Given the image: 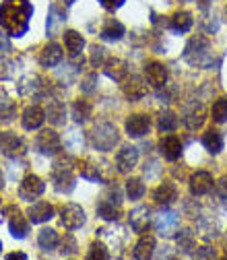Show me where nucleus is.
Instances as JSON below:
<instances>
[{"instance_id":"nucleus-1","label":"nucleus","mask_w":227,"mask_h":260,"mask_svg":"<svg viewBox=\"0 0 227 260\" xmlns=\"http://www.w3.org/2000/svg\"><path fill=\"white\" fill-rule=\"evenodd\" d=\"M31 15H34V7L29 0H5L0 5V25L13 38H21L27 34Z\"/></svg>"},{"instance_id":"nucleus-2","label":"nucleus","mask_w":227,"mask_h":260,"mask_svg":"<svg viewBox=\"0 0 227 260\" xmlns=\"http://www.w3.org/2000/svg\"><path fill=\"white\" fill-rule=\"evenodd\" d=\"M184 60L190 62L192 67H203L211 69L213 67V52H211V42L203 36L192 38L184 50Z\"/></svg>"},{"instance_id":"nucleus-3","label":"nucleus","mask_w":227,"mask_h":260,"mask_svg":"<svg viewBox=\"0 0 227 260\" xmlns=\"http://www.w3.org/2000/svg\"><path fill=\"white\" fill-rule=\"evenodd\" d=\"M52 182L56 192L60 194H71L75 190V174H73V164L69 157H58L52 168Z\"/></svg>"},{"instance_id":"nucleus-4","label":"nucleus","mask_w":227,"mask_h":260,"mask_svg":"<svg viewBox=\"0 0 227 260\" xmlns=\"http://www.w3.org/2000/svg\"><path fill=\"white\" fill-rule=\"evenodd\" d=\"M91 143L97 151H112L118 143V130L112 122H97L91 130Z\"/></svg>"},{"instance_id":"nucleus-5","label":"nucleus","mask_w":227,"mask_h":260,"mask_svg":"<svg viewBox=\"0 0 227 260\" xmlns=\"http://www.w3.org/2000/svg\"><path fill=\"white\" fill-rule=\"evenodd\" d=\"M120 205H122V194H120V190L116 186H112V188L106 190V194L100 199L95 211H97V215H100L102 219H106V221H116L120 217Z\"/></svg>"},{"instance_id":"nucleus-6","label":"nucleus","mask_w":227,"mask_h":260,"mask_svg":"<svg viewBox=\"0 0 227 260\" xmlns=\"http://www.w3.org/2000/svg\"><path fill=\"white\" fill-rule=\"evenodd\" d=\"M44 190H46V184L38 178V176H34V174H29V176H25V180L21 182V186H19V197L23 199V201H36V199H40L42 194H44Z\"/></svg>"},{"instance_id":"nucleus-7","label":"nucleus","mask_w":227,"mask_h":260,"mask_svg":"<svg viewBox=\"0 0 227 260\" xmlns=\"http://www.w3.org/2000/svg\"><path fill=\"white\" fill-rule=\"evenodd\" d=\"M60 145L62 143H60V137H58L56 130H42V133L38 135V139H36V149L42 155H48V157L56 155L60 151Z\"/></svg>"},{"instance_id":"nucleus-8","label":"nucleus","mask_w":227,"mask_h":260,"mask_svg":"<svg viewBox=\"0 0 227 260\" xmlns=\"http://www.w3.org/2000/svg\"><path fill=\"white\" fill-rule=\"evenodd\" d=\"M5 215H9V227H11V236L17 238V240H23L27 238L29 234V221L21 215V211L17 207H7L5 209Z\"/></svg>"},{"instance_id":"nucleus-9","label":"nucleus","mask_w":227,"mask_h":260,"mask_svg":"<svg viewBox=\"0 0 227 260\" xmlns=\"http://www.w3.org/2000/svg\"><path fill=\"white\" fill-rule=\"evenodd\" d=\"M0 153L5 157H21L25 153V143L15 133H0Z\"/></svg>"},{"instance_id":"nucleus-10","label":"nucleus","mask_w":227,"mask_h":260,"mask_svg":"<svg viewBox=\"0 0 227 260\" xmlns=\"http://www.w3.org/2000/svg\"><path fill=\"white\" fill-rule=\"evenodd\" d=\"M153 223H155V230L161 236H174L178 232V225H180V215L174 211H161Z\"/></svg>"},{"instance_id":"nucleus-11","label":"nucleus","mask_w":227,"mask_h":260,"mask_svg":"<svg viewBox=\"0 0 227 260\" xmlns=\"http://www.w3.org/2000/svg\"><path fill=\"white\" fill-rule=\"evenodd\" d=\"M60 221L67 230H79V227L85 223V211L79 205H64L60 211Z\"/></svg>"},{"instance_id":"nucleus-12","label":"nucleus","mask_w":227,"mask_h":260,"mask_svg":"<svg viewBox=\"0 0 227 260\" xmlns=\"http://www.w3.org/2000/svg\"><path fill=\"white\" fill-rule=\"evenodd\" d=\"M137 161H139V149L126 145L116 155V168H118L120 174H128V172H131L137 166Z\"/></svg>"},{"instance_id":"nucleus-13","label":"nucleus","mask_w":227,"mask_h":260,"mask_svg":"<svg viewBox=\"0 0 227 260\" xmlns=\"http://www.w3.org/2000/svg\"><path fill=\"white\" fill-rule=\"evenodd\" d=\"M145 77H147V81H149L153 87L161 89V87L168 83V69H166L161 62L151 60V62L145 64Z\"/></svg>"},{"instance_id":"nucleus-14","label":"nucleus","mask_w":227,"mask_h":260,"mask_svg":"<svg viewBox=\"0 0 227 260\" xmlns=\"http://www.w3.org/2000/svg\"><path fill=\"white\" fill-rule=\"evenodd\" d=\"M149 128H151V120L145 114H133L126 118V133L135 139L145 137L149 133Z\"/></svg>"},{"instance_id":"nucleus-15","label":"nucleus","mask_w":227,"mask_h":260,"mask_svg":"<svg viewBox=\"0 0 227 260\" xmlns=\"http://www.w3.org/2000/svg\"><path fill=\"white\" fill-rule=\"evenodd\" d=\"M213 188V176L209 172H197L190 178V192L192 197H203V194L211 192Z\"/></svg>"},{"instance_id":"nucleus-16","label":"nucleus","mask_w":227,"mask_h":260,"mask_svg":"<svg viewBox=\"0 0 227 260\" xmlns=\"http://www.w3.org/2000/svg\"><path fill=\"white\" fill-rule=\"evenodd\" d=\"M44 120H46V112H44L40 106H29V108H25V112H23V116H21V124H23L25 130H36V128H40V126L44 124Z\"/></svg>"},{"instance_id":"nucleus-17","label":"nucleus","mask_w":227,"mask_h":260,"mask_svg":"<svg viewBox=\"0 0 227 260\" xmlns=\"http://www.w3.org/2000/svg\"><path fill=\"white\" fill-rule=\"evenodd\" d=\"M159 153L164 155V159L168 161H176L180 155H182V143L178 137L174 135H168L159 141Z\"/></svg>"},{"instance_id":"nucleus-18","label":"nucleus","mask_w":227,"mask_h":260,"mask_svg":"<svg viewBox=\"0 0 227 260\" xmlns=\"http://www.w3.org/2000/svg\"><path fill=\"white\" fill-rule=\"evenodd\" d=\"M176 199H178V188L172 182H164L159 188H155V192H153V201L157 205H161V207H170Z\"/></svg>"},{"instance_id":"nucleus-19","label":"nucleus","mask_w":227,"mask_h":260,"mask_svg":"<svg viewBox=\"0 0 227 260\" xmlns=\"http://www.w3.org/2000/svg\"><path fill=\"white\" fill-rule=\"evenodd\" d=\"M149 221H151V209L149 207H137L135 211H131V215H128V223H131V227L137 234H143L147 230Z\"/></svg>"},{"instance_id":"nucleus-20","label":"nucleus","mask_w":227,"mask_h":260,"mask_svg":"<svg viewBox=\"0 0 227 260\" xmlns=\"http://www.w3.org/2000/svg\"><path fill=\"white\" fill-rule=\"evenodd\" d=\"M184 124L188 130H199L205 124V108L194 102L186 112H184Z\"/></svg>"},{"instance_id":"nucleus-21","label":"nucleus","mask_w":227,"mask_h":260,"mask_svg":"<svg viewBox=\"0 0 227 260\" xmlns=\"http://www.w3.org/2000/svg\"><path fill=\"white\" fill-rule=\"evenodd\" d=\"M29 221L31 223H46V221H50L52 217H54V207L50 205V203H44V201H40V203H34L29 207Z\"/></svg>"},{"instance_id":"nucleus-22","label":"nucleus","mask_w":227,"mask_h":260,"mask_svg":"<svg viewBox=\"0 0 227 260\" xmlns=\"http://www.w3.org/2000/svg\"><path fill=\"white\" fill-rule=\"evenodd\" d=\"M60 62H62V48L56 42H50L40 54V64L46 69H52V67H58Z\"/></svg>"},{"instance_id":"nucleus-23","label":"nucleus","mask_w":227,"mask_h":260,"mask_svg":"<svg viewBox=\"0 0 227 260\" xmlns=\"http://www.w3.org/2000/svg\"><path fill=\"white\" fill-rule=\"evenodd\" d=\"M104 73H106V77H110V79H114V81L120 83V81L126 79L128 67H126V62L120 60V58H110V60L104 62Z\"/></svg>"},{"instance_id":"nucleus-24","label":"nucleus","mask_w":227,"mask_h":260,"mask_svg":"<svg viewBox=\"0 0 227 260\" xmlns=\"http://www.w3.org/2000/svg\"><path fill=\"white\" fill-rule=\"evenodd\" d=\"M124 93L131 102H139L147 95V85L141 77H131L126 83H124Z\"/></svg>"},{"instance_id":"nucleus-25","label":"nucleus","mask_w":227,"mask_h":260,"mask_svg":"<svg viewBox=\"0 0 227 260\" xmlns=\"http://www.w3.org/2000/svg\"><path fill=\"white\" fill-rule=\"evenodd\" d=\"M64 21H67V11H64L58 3H54L50 7V17H48V36H56L60 27L64 25Z\"/></svg>"},{"instance_id":"nucleus-26","label":"nucleus","mask_w":227,"mask_h":260,"mask_svg":"<svg viewBox=\"0 0 227 260\" xmlns=\"http://www.w3.org/2000/svg\"><path fill=\"white\" fill-rule=\"evenodd\" d=\"M124 31H126V29H124V25H122L120 21L110 19V21H106V25L102 27L100 38H102V40H106V42H118V40H122Z\"/></svg>"},{"instance_id":"nucleus-27","label":"nucleus","mask_w":227,"mask_h":260,"mask_svg":"<svg viewBox=\"0 0 227 260\" xmlns=\"http://www.w3.org/2000/svg\"><path fill=\"white\" fill-rule=\"evenodd\" d=\"M192 25H194V19L188 11H178L170 19V27H172V31H176V34H186V31L192 29Z\"/></svg>"},{"instance_id":"nucleus-28","label":"nucleus","mask_w":227,"mask_h":260,"mask_svg":"<svg viewBox=\"0 0 227 260\" xmlns=\"http://www.w3.org/2000/svg\"><path fill=\"white\" fill-rule=\"evenodd\" d=\"M153 250H155V238L153 236H141V240L135 246L133 256L139 258V260H147V258L153 256Z\"/></svg>"},{"instance_id":"nucleus-29","label":"nucleus","mask_w":227,"mask_h":260,"mask_svg":"<svg viewBox=\"0 0 227 260\" xmlns=\"http://www.w3.org/2000/svg\"><path fill=\"white\" fill-rule=\"evenodd\" d=\"M157 128L161 133H174L178 128V116L172 110H161L157 116Z\"/></svg>"},{"instance_id":"nucleus-30","label":"nucleus","mask_w":227,"mask_h":260,"mask_svg":"<svg viewBox=\"0 0 227 260\" xmlns=\"http://www.w3.org/2000/svg\"><path fill=\"white\" fill-rule=\"evenodd\" d=\"M46 118H48L54 126H62V124H64V118H67V110H64V104L58 102V100H52V102L48 104Z\"/></svg>"},{"instance_id":"nucleus-31","label":"nucleus","mask_w":227,"mask_h":260,"mask_svg":"<svg viewBox=\"0 0 227 260\" xmlns=\"http://www.w3.org/2000/svg\"><path fill=\"white\" fill-rule=\"evenodd\" d=\"M42 89H44V85H42V79H38V77H25V79L19 81V93L25 95V97L40 95Z\"/></svg>"},{"instance_id":"nucleus-32","label":"nucleus","mask_w":227,"mask_h":260,"mask_svg":"<svg viewBox=\"0 0 227 260\" xmlns=\"http://www.w3.org/2000/svg\"><path fill=\"white\" fill-rule=\"evenodd\" d=\"M203 145H205V149L211 153V155H217V153H221L223 151V137H221V133H217V130H207V135L203 137Z\"/></svg>"},{"instance_id":"nucleus-33","label":"nucleus","mask_w":227,"mask_h":260,"mask_svg":"<svg viewBox=\"0 0 227 260\" xmlns=\"http://www.w3.org/2000/svg\"><path fill=\"white\" fill-rule=\"evenodd\" d=\"M38 246L46 252H52L56 246H58V234L56 230H42L38 234Z\"/></svg>"},{"instance_id":"nucleus-34","label":"nucleus","mask_w":227,"mask_h":260,"mask_svg":"<svg viewBox=\"0 0 227 260\" xmlns=\"http://www.w3.org/2000/svg\"><path fill=\"white\" fill-rule=\"evenodd\" d=\"M64 44H67V48L73 56H77L85 48V40L81 34H77V31H67V34H64Z\"/></svg>"},{"instance_id":"nucleus-35","label":"nucleus","mask_w":227,"mask_h":260,"mask_svg":"<svg viewBox=\"0 0 227 260\" xmlns=\"http://www.w3.org/2000/svg\"><path fill=\"white\" fill-rule=\"evenodd\" d=\"M91 110H93V106L87 100H77L73 104V118H75V122H79V124L85 122L91 116Z\"/></svg>"},{"instance_id":"nucleus-36","label":"nucleus","mask_w":227,"mask_h":260,"mask_svg":"<svg viewBox=\"0 0 227 260\" xmlns=\"http://www.w3.org/2000/svg\"><path fill=\"white\" fill-rule=\"evenodd\" d=\"M126 194H128V199L131 201H139V199H143V194H145V184H143V180H139V178H131L126 182Z\"/></svg>"},{"instance_id":"nucleus-37","label":"nucleus","mask_w":227,"mask_h":260,"mask_svg":"<svg viewBox=\"0 0 227 260\" xmlns=\"http://www.w3.org/2000/svg\"><path fill=\"white\" fill-rule=\"evenodd\" d=\"M211 116H213V122H217V124L227 122V97H219V100L213 104Z\"/></svg>"},{"instance_id":"nucleus-38","label":"nucleus","mask_w":227,"mask_h":260,"mask_svg":"<svg viewBox=\"0 0 227 260\" xmlns=\"http://www.w3.org/2000/svg\"><path fill=\"white\" fill-rule=\"evenodd\" d=\"M178 246H180V250H184V252H192V250H194V234H192V230H182V232H178Z\"/></svg>"},{"instance_id":"nucleus-39","label":"nucleus","mask_w":227,"mask_h":260,"mask_svg":"<svg viewBox=\"0 0 227 260\" xmlns=\"http://www.w3.org/2000/svg\"><path fill=\"white\" fill-rule=\"evenodd\" d=\"M17 73V62L11 58H0V79H13Z\"/></svg>"},{"instance_id":"nucleus-40","label":"nucleus","mask_w":227,"mask_h":260,"mask_svg":"<svg viewBox=\"0 0 227 260\" xmlns=\"http://www.w3.org/2000/svg\"><path fill=\"white\" fill-rule=\"evenodd\" d=\"M87 258H91V260H95V258L106 260V258H110V252H108V248H106L102 242H93V244H91V248H89Z\"/></svg>"},{"instance_id":"nucleus-41","label":"nucleus","mask_w":227,"mask_h":260,"mask_svg":"<svg viewBox=\"0 0 227 260\" xmlns=\"http://www.w3.org/2000/svg\"><path fill=\"white\" fill-rule=\"evenodd\" d=\"M106 62V50L102 46H91V67L97 69Z\"/></svg>"},{"instance_id":"nucleus-42","label":"nucleus","mask_w":227,"mask_h":260,"mask_svg":"<svg viewBox=\"0 0 227 260\" xmlns=\"http://www.w3.org/2000/svg\"><path fill=\"white\" fill-rule=\"evenodd\" d=\"M81 176L85 178V180H91V182H102V174H100V170H97L95 166H83L81 168Z\"/></svg>"},{"instance_id":"nucleus-43","label":"nucleus","mask_w":227,"mask_h":260,"mask_svg":"<svg viewBox=\"0 0 227 260\" xmlns=\"http://www.w3.org/2000/svg\"><path fill=\"white\" fill-rule=\"evenodd\" d=\"M62 256H73L75 252H77V242H75V238L73 236H67L64 238V242H62Z\"/></svg>"},{"instance_id":"nucleus-44","label":"nucleus","mask_w":227,"mask_h":260,"mask_svg":"<svg viewBox=\"0 0 227 260\" xmlns=\"http://www.w3.org/2000/svg\"><path fill=\"white\" fill-rule=\"evenodd\" d=\"M95 85H97V75L91 73V75L81 83V89H83L85 93H93V91H95Z\"/></svg>"},{"instance_id":"nucleus-45","label":"nucleus","mask_w":227,"mask_h":260,"mask_svg":"<svg viewBox=\"0 0 227 260\" xmlns=\"http://www.w3.org/2000/svg\"><path fill=\"white\" fill-rule=\"evenodd\" d=\"M97 3H100L106 11H110V13H114V11H118L124 3H126V0H97Z\"/></svg>"},{"instance_id":"nucleus-46","label":"nucleus","mask_w":227,"mask_h":260,"mask_svg":"<svg viewBox=\"0 0 227 260\" xmlns=\"http://www.w3.org/2000/svg\"><path fill=\"white\" fill-rule=\"evenodd\" d=\"M217 194H219V199H221L223 203H227V176L219 180V184H217Z\"/></svg>"},{"instance_id":"nucleus-47","label":"nucleus","mask_w":227,"mask_h":260,"mask_svg":"<svg viewBox=\"0 0 227 260\" xmlns=\"http://www.w3.org/2000/svg\"><path fill=\"white\" fill-rule=\"evenodd\" d=\"M194 256H197V258H215V256H217V252H215L213 248L205 246V248H199V250H194Z\"/></svg>"},{"instance_id":"nucleus-48","label":"nucleus","mask_w":227,"mask_h":260,"mask_svg":"<svg viewBox=\"0 0 227 260\" xmlns=\"http://www.w3.org/2000/svg\"><path fill=\"white\" fill-rule=\"evenodd\" d=\"M15 118V106H9V108H5L3 112H0V120L3 122H11Z\"/></svg>"},{"instance_id":"nucleus-49","label":"nucleus","mask_w":227,"mask_h":260,"mask_svg":"<svg viewBox=\"0 0 227 260\" xmlns=\"http://www.w3.org/2000/svg\"><path fill=\"white\" fill-rule=\"evenodd\" d=\"M0 52H11V42H9V36H5L0 31Z\"/></svg>"},{"instance_id":"nucleus-50","label":"nucleus","mask_w":227,"mask_h":260,"mask_svg":"<svg viewBox=\"0 0 227 260\" xmlns=\"http://www.w3.org/2000/svg\"><path fill=\"white\" fill-rule=\"evenodd\" d=\"M161 250H164V252H153V256H157V258H172L174 256V252H172L170 246H164Z\"/></svg>"},{"instance_id":"nucleus-51","label":"nucleus","mask_w":227,"mask_h":260,"mask_svg":"<svg viewBox=\"0 0 227 260\" xmlns=\"http://www.w3.org/2000/svg\"><path fill=\"white\" fill-rule=\"evenodd\" d=\"M7 258H9V260H15V258H21V260H25V258H27V254H23V252H13V254H9Z\"/></svg>"},{"instance_id":"nucleus-52","label":"nucleus","mask_w":227,"mask_h":260,"mask_svg":"<svg viewBox=\"0 0 227 260\" xmlns=\"http://www.w3.org/2000/svg\"><path fill=\"white\" fill-rule=\"evenodd\" d=\"M5 188V176H3V172H0V190Z\"/></svg>"},{"instance_id":"nucleus-53","label":"nucleus","mask_w":227,"mask_h":260,"mask_svg":"<svg viewBox=\"0 0 227 260\" xmlns=\"http://www.w3.org/2000/svg\"><path fill=\"white\" fill-rule=\"evenodd\" d=\"M207 7H209V0H203V3H201V9H203V11H205V9H207Z\"/></svg>"},{"instance_id":"nucleus-54","label":"nucleus","mask_w":227,"mask_h":260,"mask_svg":"<svg viewBox=\"0 0 227 260\" xmlns=\"http://www.w3.org/2000/svg\"><path fill=\"white\" fill-rule=\"evenodd\" d=\"M77 0H64V5H75Z\"/></svg>"},{"instance_id":"nucleus-55","label":"nucleus","mask_w":227,"mask_h":260,"mask_svg":"<svg viewBox=\"0 0 227 260\" xmlns=\"http://www.w3.org/2000/svg\"><path fill=\"white\" fill-rule=\"evenodd\" d=\"M0 252H3V242H0Z\"/></svg>"},{"instance_id":"nucleus-56","label":"nucleus","mask_w":227,"mask_h":260,"mask_svg":"<svg viewBox=\"0 0 227 260\" xmlns=\"http://www.w3.org/2000/svg\"><path fill=\"white\" fill-rule=\"evenodd\" d=\"M182 3H190V0H182Z\"/></svg>"}]
</instances>
